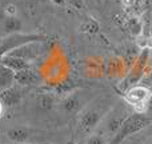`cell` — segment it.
Returning <instances> with one entry per match:
<instances>
[{"instance_id": "1", "label": "cell", "mask_w": 152, "mask_h": 144, "mask_svg": "<svg viewBox=\"0 0 152 144\" xmlns=\"http://www.w3.org/2000/svg\"><path fill=\"white\" fill-rule=\"evenodd\" d=\"M115 107V95H97L91 103L86 105L77 115V136L88 137L94 134L103 121V119L108 115Z\"/></svg>"}, {"instance_id": "2", "label": "cell", "mask_w": 152, "mask_h": 144, "mask_svg": "<svg viewBox=\"0 0 152 144\" xmlns=\"http://www.w3.org/2000/svg\"><path fill=\"white\" fill-rule=\"evenodd\" d=\"M151 124H152V116H150L145 112H136V111H134L123 121L119 131L111 137L108 144H121L127 137L137 134V132L147 128Z\"/></svg>"}, {"instance_id": "3", "label": "cell", "mask_w": 152, "mask_h": 144, "mask_svg": "<svg viewBox=\"0 0 152 144\" xmlns=\"http://www.w3.org/2000/svg\"><path fill=\"white\" fill-rule=\"evenodd\" d=\"M96 96H94L92 89H88L86 87H80V88L75 89V91L69 92L68 95L63 96V99L60 100V107L67 115H79V112L88 103H91Z\"/></svg>"}, {"instance_id": "4", "label": "cell", "mask_w": 152, "mask_h": 144, "mask_svg": "<svg viewBox=\"0 0 152 144\" xmlns=\"http://www.w3.org/2000/svg\"><path fill=\"white\" fill-rule=\"evenodd\" d=\"M48 37L42 34H24V32H16V34L4 35L0 37V63L4 55L10 53L11 51L16 50L18 47H21L28 43L47 42Z\"/></svg>"}, {"instance_id": "5", "label": "cell", "mask_w": 152, "mask_h": 144, "mask_svg": "<svg viewBox=\"0 0 152 144\" xmlns=\"http://www.w3.org/2000/svg\"><path fill=\"white\" fill-rule=\"evenodd\" d=\"M134 108L131 107L127 103H119L118 105L112 108V110L108 112V115L103 119V121L100 124L103 126V135H110V136H113L116 132L119 131V128L121 127L123 121L134 112Z\"/></svg>"}, {"instance_id": "6", "label": "cell", "mask_w": 152, "mask_h": 144, "mask_svg": "<svg viewBox=\"0 0 152 144\" xmlns=\"http://www.w3.org/2000/svg\"><path fill=\"white\" fill-rule=\"evenodd\" d=\"M152 94V87L132 86L123 94L124 102L129 104L136 112H145V105Z\"/></svg>"}, {"instance_id": "7", "label": "cell", "mask_w": 152, "mask_h": 144, "mask_svg": "<svg viewBox=\"0 0 152 144\" xmlns=\"http://www.w3.org/2000/svg\"><path fill=\"white\" fill-rule=\"evenodd\" d=\"M115 21L126 34L131 35L134 37H139L143 35V18L140 15L134 13H123L115 18Z\"/></svg>"}, {"instance_id": "8", "label": "cell", "mask_w": 152, "mask_h": 144, "mask_svg": "<svg viewBox=\"0 0 152 144\" xmlns=\"http://www.w3.org/2000/svg\"><path fill=\"white\" fill-rule=\"evenodd\" d=\"M148 58H150V48H143L142 52L139 53L137 59L135 60V64L132 67L131 72L128 73L126 79V84L121 86V89L124 92L132 86H136V83L143 77L144 75V71H145V66H147V61H148Z\"/></svg>"}, {"instance_id": "9", "label": "cell", "mask_w": 152, "mask_h": 144, "mask_svg": "<svg viewBox=\"0 0 152 144\" xmlns=\"http://www.w3.org/2000/svg\"><path fill=\"white\" fill-rule=\"evenodd\" d=\"M42 50H43V43L35 42V43L24 44V45H21V47H18L16 50L11 51L10 53H12V55H15V56H19V58L24 59L26 61H28L29 63L31 60L36 59L37 56L40 55Z\"/></svg>"}, {"instance_id": "10", "label": "cell", "mask_w": 152, "mask_h": 144, "mask_svg": "<svg viewBox=\"0 0 152 144\" xmlns=\"http://www.w3.org/2000/svg\"><path fill=\"white\" fill-rule=\"evenodd\" d=\"M35 134L36 132H34L31 128L24 126H15L7 129L8 140H11L12 143H16V144H23V143L29 142L34 137Z\"/></svg>"}, {"instance_id": "11", "label": "cell", "mask_w": 152, "mask_h": 144, "mask_svg": "<svg viewBox=\"0 0 152 144\" xmlns=\"http://www.w3.org/2000/svg\"><path fill=\"white\" fill-rule=\"evenodd\" d=\"M40 80H42V77H40L39 72L31 67H27V68L20 69L15 73V83L19 84L20 87L36 86L40 83Z\"/></svg>"}, {"instance_id": "12", "label": "cell", "mask_w": 152, "mask_h": 144, "mask_svg": "<svg viewBox=\"0 0 152 144\" xmlns=\"http://www.w3.org/2000/svg\"><path fill=\"white\" fill-rule=\"evenodd\" d=\"M21 97H23V92L19 84H13L10 88L0 91V100L3 102L4 107H15L21 102Z\"/></svg>"}, {"instance_id": "13", "label": "cell", "mask_w": 152, "mask_h": 144, "mask_svg": "<svg viewBox=\"0 0 152 144\" xmlns=\"http://www.w3.org/2000/svg\"><path fill=\"white\" fill-rule=\"evenodd\" d=\"M56 104V94L53 91H42L35 97L36 110L40 112H48Z\"/></svg>"}, {"instance_id": "14", "label": "cell", "mask_w": 152, "mask_h": 144, "mask_svg": "<svg viewBox=\"0 0 152 144\" xmlns=\"http://www.w3.org/2000/svg\"><path fill=\"white\" fill-rule=\"evenodd\" d=\"M150 1L151 0H121L123 7L126 8V12L140 16L147 11Z\"/></svg>"}, {"instance_id": "15", "label": "cell", "mask_w": 152, "mask_h": 144, "mask_svg": "<svg viewBox=\"0 0 152 144\" xmlns=\"http://www.w3.org/2000/svg\"><path fill=\"white\" fill-rule=\"evenodd\" d=\"M1 64H4V66L10 67V68H11V69H13L15 72L20 71V69L27 68V67H31V66H29L28 61H26L24 59L19 58V56L12 55V53H7V55L3 56V59H1Z\"/></svg>"}, {"instance_id": "16", "label": "cell", "mask_w": 152, "mask_h": 144, "mask_svg": "<svg viewBox=\"0 0 152 144\" xmlns=\"http://www.w3.org/2000/svg\"><path fill=\"white\" fill-rule=\"evenodd\" d=\"M15 71L0 63V91L12 87L15 83Z\"/></svg>"}, {"instance_id": "17", "label": "cell", "mask_w": 152, "mask_h": 144, "mask_svg": "<svg viewBox=\"0 0 152 144\" xmlns=\"http://www.w3.org/2000/svg\"><path fill=\"white\" fill-rule=\"evenodd\" d=\"M3 29H4V35L21 32V20L18 18V15L16 16H4Z\"/></svg>"}, {"instance_id": "18", "label": "cell", "mask_w": 152, "mask_h": 144, "mask_svg": "<svg viewBox=\"0 0 152 144\" xmlns=\"http://www.w3.org/2000/svg\"><path fill=\"white\" fill-rule=\"evenodd\" d=\"M79 31L86 35H96V34H99V31H100V24L97 23L96 19L86 18L81 21L80 27H79Z\"/></svg>"}, {"instance_id": "19", "label": "cell", "mask_w": 152, "mask_h": 144, "mask_svg": "<svg viewBox=\"0 0 152 144\" xmlns=\"http://www.w3.org/2000/svg\"><path fill=\"white\" fill-rule=\"evenodd\" d=\"M108 143H110L108 139L102 132H94L86 140V144H108Z\"/></svg>"}, {"instance_id": "20", "label": "cell", "mask_w": 152, "mask_h": 144, "mask_svg": "<svg viewBox=\"0 0 152 144\" xmlns=\"http://www.w3.org/2000/svg\"><path fill=\"white\" fill-rule=\"evenodd\" d=\"M18 15V10H16L15 4H7L4 7V16H16Z\"/></svg>"}, {"instance_id": "21", "label": "cell", "mask_w": 152, "mask_h": 144, "mask_svg": "<svg viewBox=\"0 0 152 144\" xmlns=\"http://www.w3.org/2000/svg\"><path fill=\"white\" fill-rule=\"evenodd\" d=\"M67 4H68L69 7H72L74 10H76V11L81 10V8L84 7L83 0H67Z\"/></svg>"}, {"instance_id": "22", "label": "cell", "mask_w": 152, "mask_h": 144, "mask_svg": "<svg viewBox=\"0 0 152 144\" xmlns=\"http://www.w3.org/2000/svg\"><path fill=\"white\" fill-rule=\"evenodd\" d=\"M145 113H148L150 116H152V94L150 96V100L147 102V105H145Z\"/></svg>"}, {"instance_id": "23", "label": "cell", "mask_w": 152, "mask_h": 144, "mask_svg": "<svg viewBox=\"0 0 152 144\" xmlns=\"http://www.w3.org/2000/svg\"><path fill=\"white\" fill-rule=\"evenodd\" d=\"M53 3H55L56 5H64V4H67V0H52Z\"/></svg>"}, {"instance_id": "24", "label": "cell", "mask_w": 152, "mask_h": 144, "mask_svg": "<svg viewBox=\"0 0 152 144\" xmlns=\"http://www.w3.org/2000/svg\"><path fill=\"white\" fill-rule=\"evenodd\" d=\"M4 104H3V102L1 100H0V119L3 118V115H4Z\"/></svg>"}, {"instance_id": "25", "label": "cell", "mask_w": 152, "mask_h": 144, "mask_svg": "<svg viewBox=\"0 0 152 144\" xmlns=\"http://www.w3.org/2000/svg\"><path fill=\"white\" fill-rule=\"evenodd\" d=\"M143 144H152V139H148V140H145V142L143 143Z\"/></svg>"}, {"instance_id": "26", "label": "cell", "mask_w": 152, "mask_h": 144, "mask_svg": "<svg viewBox=\"0 0 152 144\" xmlns=\"http://www.w3.org/2000/svg\"><path fill=\"white\" fill-rule=\"evenodd\" d=\"M96 1H97V3H100V0H96Z\"/></svg>"}, {"instance_id": "27", "label": "cell", "mask_w": 152, "mask_h": 144, "mask_svg": "<svg viewBox=\"0 0 152 144\" xmlns=\"http://www.w3.org/2000/svg\"><path fill=\"white\" fill-rule=\"evenodd\" d=\"M23 144H26V143H23Z\"/></svg>"}]
</instances>
